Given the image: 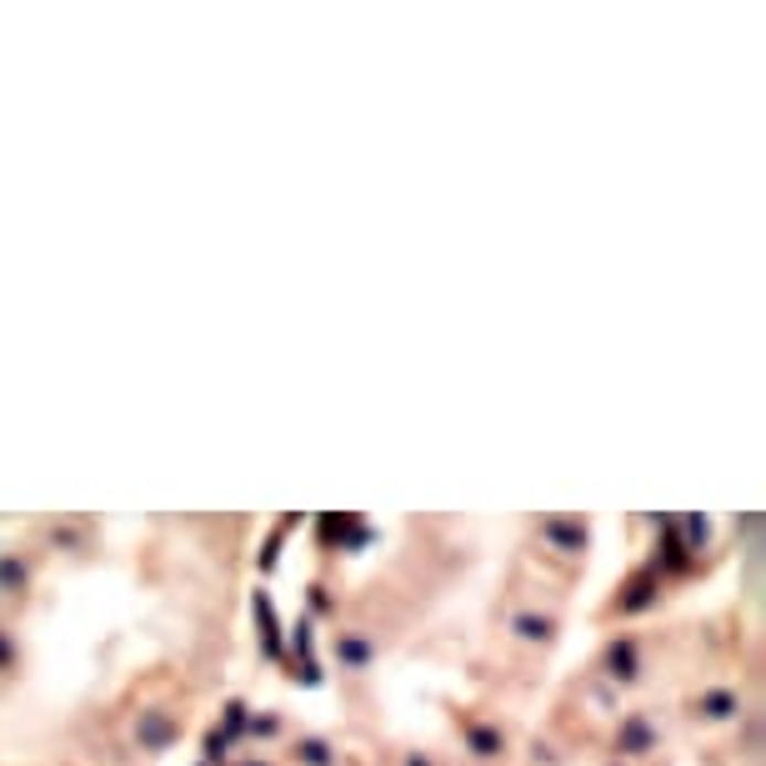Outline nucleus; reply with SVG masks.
Listing matches in <instances>:
<instances>
[]
</instances>
